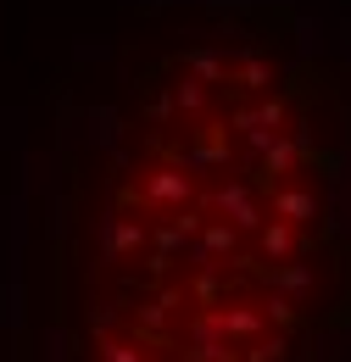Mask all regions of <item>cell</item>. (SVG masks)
Segmentation results:
<instances>
[{
    "label": "cell",
    "instance_id": "cell-1",
    "mask_svg": "<svg viewBox=\"0 0 351 362\" xmlns=\"http://www.w3.org/2000/svg\"><path fill=\"white\" fill-rule=\"evenodd\" d=\"M351 100L267 11L162 45L79 195L67 362H346Z\"/></svg>",
    "mask_w": 351,
    "mask_h": 362
}]
</instances>
